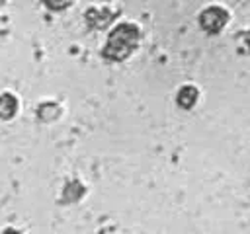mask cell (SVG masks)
<instances>
[{"instance_id": "6da1fadb", "label": "cell", "mask_w": 250, "mask_h": 234, "mask_svg": "<svg viewBox=\"0 0 250 234\" xmlns=\"http://www.w3.org/2000/svg\"><path fill=\"white\" fill-rule=\"evenodd\" d=\"M139 43V27L133 23H119L107 37L104 47V57L109 60H123L127 58Z\"/></svg>"}, {"instance_id": "ba28073f", "label": "cell", "mask_w": 250, "mask_h": 234, "mask_svg": "<svg viewBox=\"0 0 250 234\" xmlns=\"http://www.w3.org/2000/svg\"><path fill=\"white\" fill-rule=\"evenodd\" d=\"M72 4V0H45V6L49 8V10H64V8H68Z\"/></svg>"}, {"instance_id": "5b68a950", "label": "cell", "mask_w": 250, "mask_h": 234, "mask_svg": "<svg viewBox=\"0 0 250 234\" xmlns=\"http://www.w3.org/2000/svg\"><path fill=\"white\" fill-rule=\"evenodd\" d=\"M176 99H178V105L182 109H191L197 101V90L193 86H184V88H180Z\"/></svg>"}, {"instance_id": "8fae6325", "label": "cell", "mask_w": 250, "mask_h": 234, "mask_svg": "<svg viewBox=\"0 0 250 234\" xmlns=\"http://www.w3.org/2000/svg\"><path fill=\"white\" fill-rule=\"evenodd\" d=\"M246 37H248V41H250V33H246Z\"/></svg>"}, {"instance_id": "8992f818", "label": "cell", "mask_w": 250, "mask_h": 234, "mask_svg": "<svg viewBox=\"0 0 250 234\" xmlns=\"http://www.w3.org/2000/svg\"><path fill=\"white\" fill-rule=\"evenodd\" d=\"M84 193V187H82V183H78V181H72V183H68L66 187H64V193H62V201L64 203H74V201H78L80 199V195Z\"/></svg>"}, {"instance_id": "30bf717a", "label": "cell", "mask_w": 250, "mask_h": 234, "mask_svg": "<svg viewBox=\"0 0 250 234\" xmlns=\"http://www.w3.org/2000/svg\"><path fill=\"white\" fill-rule=\"evenodd\" d=\"M4 2H6V0H0V6H4Z\"/></svg>"}, {"instance_id": "9c48e42d", "label": "cell", "mask_w": 250, "mask_h": 234, "mask_svg": "<svg viewBox=\"0 0 250 234\" xmlns=\"http://www.w3.org/2000/svg\"><path fill=\"white\" fill-rule=\"evenodd\" d=\"M2 234H20L18 230H14V228H4L2 230Z\"/></svg>"}, {"instance_id": "277c9868", "label": "cell", "mask_w": 250, "mask_h": 234, "mask_svg": "<svg viewBox=\"0 0 250 234\" xmlns=\"http://www.w3.org/2000/svg\"><path fill=\"white\" fill-rule=\"evenodd\" d=\"M18 111V99L10 92L0 96V119H12Z\"/></svg>"}, {"instance_id": "3957f363", "label": "cell", "mask_w": 250, "mask_h": 234, "mask_svg": "<svg viewBox=\"0 0 250 234\" xmlns=\"http://www.w3.org/2000/svg\"><path fill=\"white\" fill-rule=\"evenodd\" d=\"M113 20V14L109 10H96V8H90L86 12V21L90 27H96V29H104L111 23Z\"/></svg>"}, {"instance_id": "7a4b0ae2", "label": "cell", "mask_w": 250, "mask_h": 234, "mask_svg": "<svg viewBox=\"0 0 250 234\" xmlns=\"http://www.w3.org/2000/svg\"><path fill=\"white\" fill-rule=\"evenodd\" d=\"M229 21V14L227 10L219 8V6H209L201 12L199 16V25L207 31V33H217L225 27V23Z\"/></svg>"}, {"instance_id": "52a82bcc", "label": "cell", "mask_w": 250, "mask_h": 234, "mask_svg": "<svg viewBox=\"0 0 250 234\" xmlns=\"http://www.w3.org/2000/svg\"><path fill=\"white\" fill-rule=\"evenodd\" d=\"M37 113H39V119L41 121H51V119H55L61 113V109H59L57 103H43Z\"/></svg>"}]
</instances>
